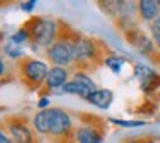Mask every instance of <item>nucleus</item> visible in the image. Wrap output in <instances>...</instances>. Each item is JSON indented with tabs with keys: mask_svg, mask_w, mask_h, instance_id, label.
I'll use <instances>...</instances> for the list:
<instances>
[{
	"mask_svg": "<svg viewBox=\"0 0 160 143\" xmlns=\"http://www.w3.org/2000/svg\"><path fill=\"white\" fill-rule=\"evenodd\" d=\"M9 40H11L12 43H16V45H26V43H29L31 42V36H29V33H28V29L22 26L21 29H18L16 33H12L11 36H9Z\"/></svg>",
	"mask_w": 160,
	"mask_h": 143,
	"instance_id": "obj_16",
	"label": "nucleus"
},
{
	"mask_svg": "<svg viewBox=\"0 0 160 143\" xmlns=\"http://www.w3.org/2000/svg\"><path fill=\"white\" fill-rule=\"evenodd\" d=\"M110 122L115 126H122V128H139V126H145V121H126V119H115V117H110Z\"/></svg>",
	"mask_w": 160,
	"mask_h": 143,
	"instance_id": "obj_19",
	"label": "nucleus"
},
{
	"mask_svg": "<svg viewBox=\"0 0 160 143\" xmlns=\"http://www.w3.org/2000/svg\"><path fill=\"white\" fill-rule=\"evenodd\" d=\"M0 73H2V76H4L5 73H7V71H5V62H4V60L0 62Z\"/></svg>",
	"mask_w": 160,
	"mask_h": 143,
	"instance_id": "obj_25",
	"label": "nucleus"
},
{
	"mask_svg": "<svg viewBox=\"0 0 160 143\" xmlns=\"http://www.w3.org/2000/svg\"><path fill=\"white\" fill-rule=\"evenodd\" d=\"M38 109L40 110H45V109H50V98L47 97H42L38 100Z\"/></svg>",
	"mask_w": 160,
	"mask_h": 143,
	"instance_id": "obj_20",
	"label": "nucleus"
},
{
	"mask_svg": "<svg viewBox=\"0 0 160 143\" xmlns=\"http://www.w3.org/2000/svg\"><path fill=\"white\" fill-rule=\"evenodd\" d=\"M134 76L139 79L143 91H146V93H152L153 90H157V88L160 86V74H157L155 71H152L150 67L136 66Z\"/></svg>",
	"mask_w": 160,
	"mask_h": 143,
	"instance_id": "obj_9",
	"label": "nucleus"
},
{
	"mask_svg": "<svg viewBox=\"0 0 160 143\" xmlns=\"http://www.w3.org/2000/svg\"><path fill=\"white\" fill-rule=\"evenodd\" d=\"M72 81H76V83L83 84V86H84V88H88V90H90L91 93L98 90V88H97V84H95V81L91 79V78L88 76L86 73H83V71H78V73H74Z\"/></svg>",
	"mask_w": 160,
	"mask_h": 143,
	"instance_id": "obj_15",
	"label": "nucleus"
},
{
	"mask_svg": "<svg viewBox=\"0 0 160 143\" xmlns=\"http://www.w3.org/2000/svg\"><path fill=\"white\" fill-rule=\"evenodd\" d=\"M35 5H36V0H29V2H26V4L21 5V9L24 12H31L33 9H35Z\"/></svg>",
	"mask_w": 160,
	"mask_h": 143,
	"instance_id": "obj_22",
	"label": "nucleus"
},
{
	"mask_svg": "<svg viewBox=\"0 0 160 143\" xmlns=\"http://www.w3.org/2000/svg\"><path fill=\"white\" fill-rule=\"evenodd\" d=\"M67 78H69V71H67L66 67L52 66V67H50V71H48V78H47V81H45L47 90L60 93V90L69 83Z\"/></svg>",
	"mask_w": 160,
	"mask_h": 143,
	"instance_id": "obj_10",
	"label": "nucleus"
},
{
	"mask_svg": "<svg viewBox=\"0 0 160 143\" xmlns=\"http://www.w3.org/2000/svg\"><path fill=\"white\" fill-rule=\"evenodd\" d=\"M74 143H103V131L97 124H81L74 131Z\"/></svg>",
	"mask_w": 160,
	"mask_h": 143,
	"instance_id": "obj_8",
	"label": "nucleus"
},
{
	"mask_svg": "<svg viewBox=\"0 0 160 143\" xmlns=\"http://www.w3.org/2000/svg\"><path fill=\"white\" fill-rule=\"evenodd\" d=\"M33 128L38 131L40 135H50V114L48 109L45 110H38L33 117Z\"/></svg>",
	"mask_w": 160,
	"mask_h": 143,
	"instance_id": "obj_13",
	"label": "nucleus"
},
{
	"mask_svg": "<svg viewBox=\"0 0 160 143\" xmlns=\"http://www.w3.org/2000/svg\"><path fill=\"white\" fill-rule=\"evenodd\" d=\"M157 2H158V7H160V0H157Z\"/></svg>",
	"mask_w": 160,
	"mask_h": 143,
	"instance_id": "obj_27",
	"label": "nucleus"
},
{
	"mask_svg": "<svg viewBox=\"0 0 160 143\" xmlns=\"http://www.w3.org/2000/svg\"><path fill=\"white\" fill-rule=\"evenodd\" d=\"M103 64L112 71V73H121L122 66H124V57H119V55H108L103 59Z\"/></svg>",
	"mask_w": 160,
	"mask_h": 143,
	"instance_id": "obj_17",
	"label": "nucleus"
},
{
	"mask_svg": "<svg viewBox=\"0 0 160 143\" xmlns=\"http://www.w3.org/2000/svg\"><path fill=\"white\" fill-rule=\"evenodd\" d=\"M72 36L74 33H69L67 36H64L60 33L59 40L47 50V57L50 59V62L57 67H69L71 64H74V47H72Z\"/></svg>",
	"mask_w": 160,
	"mask_h": 143,
	"instance_id": "obj_4",
	"label": "nucleus"
},
{
	"mask_svg": "<svg viewBox=\"0 0 160 143\" xmlns=\"http://www.w3.org/2000/svg\"><path fill=\"white\" fill-rule=\"evenodd\" d=\"M60 93H69V95H78L79 98H84V100H88V97L91 95V91L88 90V88H84L83 84L76 83V81L71 79L69 83L66 84V86L60 90Z\"/></svg>",
	"mask_w": 160,
	"mask_h": 143,
	"instance_id": "obj_14",
	"label": "nucleus"
},
{
	"mask_svg": "<svg viewBox=\"0 0 160 143\" xmlns=\"http://www.w3.org/2000/svg\"><path fill=\"white\" fill-rule=\"evenodd\" d=\"M48 114H50V136H53L55 140H62V138L74 140L76 129L72 128L71 115L60 107H50Z\"/></svg>",
	"mask_w": 160,
	"mask_h": 143,
	"instance_id": "obj_5",
	"label": "nucleus"
},
{
	"mask_svg": "<svg viewBox=\"0 0 160 143\" xmlns=\"http://www.w3.org/2000/svg\"><path fill=\"white\" fill-rule=\"evenodd\" d=\"M126 38L143 55H153L155 54V43H153V40L148 38L141 29H128L126 31Z\"/></svg>",
	"mask_w": 160,
	"mask_h": 143,
	"instance_id": "obj_7",
	"label": "nucleus"
},
{
	"mask_svg": "<svg viewBox=\"0 0 160 143\" xmlns=\"http://www.w3.org/2000/svg\"><path fill=\"white\" fill-rule=\"evenodd\" d=\"M136 9H138L139 18L146 23H153L160 16V7L157 0H141Z\"/></svg>",
	"mask_w": 160,
	"mask_h": 143,
	"instance_id": "obj_11",
	"label": "nucleus"
},
{
	"mask_svg": "<svg viewBox=\"0 0 160 143\" xmlns=\"http://www.w3.org/2000/svg\"><path fill=\"white\" fill-rule=\"evenodd\" d=\"M5 122L9 126V136L14 140V143H36L35 135L24 117H11Z\"/></svg>",
	"mask_w": 160,
	"mask_h": 143,
	"instance_id": "obj_6",
	"label": "nucleus"
},
{
	"mask_svg": "<svg viewBox=\"0 0 160 143\" xmlns=\"http://www.w3.org/2000/svg\"><path fill=\"white\" fill-rule=\"evenodd\" d=\"M59 23L55 19L48 18H31L24 24L28 29L29 36H31V43L38 47H45L47 50L59 40L60 36V28Z\"/></svg>",
	"mask_w": 160,
	"mask_h": 143,
	"instance_id": "obj_1",
	"label": "nucleus"
},
{
	"mask_svg": "<svg viewBox=\"0 0 160 143\" xmlns=\"http://www.w3.org/2000/svg\"><path fill=\"white\" fill-rule=\"evenodd\" d=\"M4 50H5V54H7L11 59H22V57H24V50H22V47H21V45H16V43H12L11 40L5 43Z\"/></svg>",
	"mask_w": 160,
	"mask_h": 143,
	"instance_id": "obj_18",
	"label": "nucleus"
},
{
	"mask_svg": "<svg viewBox=\"0 0 160 143\" xmlns=\"http://www.w3.org/2000/svg\"><path fill=\"white\" fill-rule=\"evenodd\" d=\"M112 97H114V95H112L110 90H97L88 97L86 102H90L91 105L105 110V109H108V105L112 104Z\"/></svg>",
	"mask_w": 160,
	"mask_h": 143,
	"instance_id": "obj_12",
	"label": "nucleus"
},
{
	"mask_svg": "<svg viewBox=\"0 0 160 143\" xmlns=\"http://www.w3.org/2000/svg\"><path fill=\"white\" fill-rule=\"evenodd\" d=\"M150 28H153V29H157V31H160V16L152 23V26H150Z\"/></svg>",
	"mask_w": 160,
	"mask_h": 143,
	"instance_id": "obj_24",
	"label": "nucleus"
},
{
	"mask_svg": "<svg viewBox=\"0 0 160 143\" xmlns=\"http://www.w3.org/2000/svg\"><path fill=\"white\" fill-rule=\"evenodd\" d=\"M0 143H14V140H12L5 131H2L0 133Z\"/></svg>",
	"mask_w": 160,
	"mask_h": 143,
	"instance_id": "obj_23",
	"label": "nucleus"
},
{
	"mask_svg": "<svg viewBox=\"0 0 160 143\" xmlns=\"http://www.w3.org/2000/svg\"><path fill=\"white\" fill-rule=\"evenodd\" d=\"M150 29H152V40H153V43H155L157 49H160V31H157V29H153V28H150Z\"/></svg>",
	"mask_w": 160,
	"mask_h": 143,
	"instance_id": "obj_21",
	"label": "nucleus"
},
{
	"mask_svg": "<svg viewBox=\"0 0 160 143\" xmlns=\"http://www.w3.org/2000/svg\"><path fill=\"white\" fill-rule=\"evenodd\" d=\"M72 47H74V64L81 67L86 66H93L95 62L102 59V47L98 42L91 38H86V36H79L74 33L72 36Z\"/></svg>",
	"mask_w": 160,
	"mask_h": 143,
	"instance_id": "obj_2",
	"label": "nucleus"
},
{
	"mask_svg": "<svg viewBox=\"0 0 160 143\" xmlns=\"http://www.w3.org/2000/svg\"><path fill=\"white\" fill-rule=\"evenodd\" d=\"M50 67L43 60L33 59V57H24L19 64V74L24 84L29 88H40L48 78Z\"/></svg>",
	"mask_w": 160,
	"mask_h": 143,
	"instance_id": "obj_3",
	"label": "nucleus"
},
{
	"mask_svg": "<svg viewBox=\"0 0 160 143\" xmlns=\"http://www.w3.org/2000/svg\"><path fill=\"white\" fill-rule=\"evenodd\" d=\"M141 143H160L157 140H141Z\"/></svg>",
	"mask_w": 160,
	"mask_h": 143,
	"instance_id": "obj_26",
	"label": "nucleus"
}]
</instances>
